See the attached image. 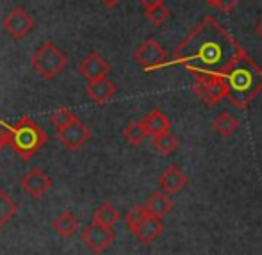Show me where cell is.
<instances>
[{"instance_id": "6da1fadb", "label": "cell", "mask_w": 262, "mask_h": 255, "mask_svg": "<svg viewBox=\"0 0 262 255\" xmlns=\"http://www.w3.org/2000/svg\"><path fill=\"white\" fill-rule=\"evenodd\" d=\"M246 54L237 39L212 16H205L171 54L173 65H180L193 75L225 77Z\"/></svg>"}, {"instance_id": "7a4b0ae2", "label": "cell", "mask_w": 262, "mask_h": 255, "mask_svg": "<svg viewBox=\"0 0 262 255\" xmlns=\"http://www.w3.org/2000/svg\"><path fill=\"white\" fill-rule=\"evenodd\" d=\"M227 98L239 109H246L262 91V68L245 54L225 75Z\"/></svg>"}, {"instance_id": "3957f363", "label": "cell", "mask_w": 262, "mask_h": 255, "mask_svg": "<svg viewBox=\"0 0 262 255\" xmlns=\"http://www.w3.org/2000/svg\"><path fill=\"white\" fill-rule=\"evenodd\" d=\"M47 143V134L31 120L29 116H24L11 131L9 145L13 150L20 155L24 161L31 159Z\"/></svg>"}, {"instance_id": "277c9868", "label": "cell", "mask_w": 262, "mask_h": 255, "mask_svg": "<svg viewBox=\"0 0 262 255\" xmlns=\"http://www.w3.org/2000/svg\"><path fill=\"white\" fill-rule=\"evenodd\" d=\"M66 62H68V57L64 55V52L57 49L52 41H45L36 50L31 65L32 70L39 77H43V79H55L64 70Z\"/></svg>"}, {"instance_id": "5b68a950", "label": "cell", "mask_w": 262, "mask_h": 255, "mask_svg": "<svg viewBox=\"0 0 262 255\" xmlns=\"http://www.w3.org/2000/svg\"><path fill=\"white\" fill-rule=\"evenodd\" d=\"M193 91L198 95L204 103L207 105H216L223 98H227V84H225V77L217 75H194Z\"/></svg>"}, {"instance_id": "8992f818", "label": "cell", "mask_w": 262, "mask_h": 255, "mask_svg": "<svg viewBox=\"0 0 262 255\" xmlns=\"http://www.w3.org/2000/svg\"><path fill=\"white\" fill-rule=\"evenodd\" d=\"M134 59L145 72H154V70H159L168 65L166 50L162 49L161 43L154 38H148L146 41H143L141 45L136 49Z\"/></svg>"}, {"instance_id": "52a82bcc", "label": "cell", "mask_w": 262, "mask_h": 255, "mask_svg": "<svg viewBox=\"0 0 262 255\" xmlns=\"http://www.w3.org/2000/svg\"><path fill=\"white\" fill-rule=\"evenodd\" d=\"M82 241L93 253H102L114 243V232L113 228L91 221L82 230Z\"/></svg>"}, {"instance_id": "ba28073f", "label": "cell", "mask_w": 262, "mask_h": 255, "mask_svg": "<svg viewBox=\"0 0 262 255\" xmlns=\"http://www.w3.org/2000/svg\"><path fill=\"white\" fill-rule=\"evenodd\" d=\"M4 29L9 36H13L14 39H24L25 36L31 34V31L34 29V20L32 16L21 7H14L6 14L2 22Z\"/></svg>"}, {"instance_id": "9c48e42d", "label": "cell", "mask_w": 262, "mask_h": 255, "mask_svg": "<svg viewBox=\"0 0 262 255\" xmlns=\"http://www.w3.org/2000/svg\"><path fill=\"white\" fill-rule=\"evenodd\" d=\"M57 138L68 150H79L80 146H84L91 139V131L82 121L75 120L73 123H70L68 127L59 129Z\"/></svg>"}, {"instance_id": "30bf717a", "label": "cell", "mask_w": 262, "mask_h": 255, "mask_svg": "<svg viewBox=\"0 0 262 255\" xmlns=\"http://www.w3.org/2000/svg\"><path fill=\"white\" fill-rule=\"evenodd\" d=\"M79 72L88 82H91V80H98V79L107 77V73L111 72V66L100 54L91 52V54H88L86 57L79 62Z\"/></svg>"}, {"instance_id": "8fae6325", "label": "cell", "mask_w": 262, "mask_h": 255, "mask_svg": "<svg viewBox=\"0 0 262 255\" xmlns=\"http://www.w3.org/2000/svg\"><path fill=\"white\" fill-rule=\"evenodd\" d=\"M20 184H21V189H24L29 197L39 198L50 189V186H52V179H50L43 169L34 168V169H31L24 179H21Z\"/></svg>"}, {"instance_id": "7c38bea8", "label": "cell", "mask_w": 262, "mask_h": 255, "mask_svg": "<svg viewBox=\"0 0 262 255\" xmlns=\"http://www.w3.org/2000/svg\"><path fill=\"white\" fill-rule=\"evenodd\" d=\"M161 189L168 195H179L187 186V177L179 166H168L157 179Z\"/></svg>"}, {"instance_id": "4fadbf2b", "label": "cell", "mask_w": 262, "mask_h": 255, "mask_svg": "<svg viewBox=\"0 0 262 255\" xmlns=\"http://www.w3.org/2000/svg\"><path fill=\"white\" fill-rule=\"evenodd\" d=\"M162 230H164V225H162L161 218H156L148 213L141 221H139L138 227L132 230V234L139 239V243H143V245H150V243L156 241L159 236L162 234Z\"/></svg>"}, {"instance_id": "5bb4252c", "label": "cell", "mask_w": 262, "mask_h": 255, "mask_svg": "<svg viewBox=\"0 0 262 255\" xmlns=\"http://www.w3.org/2000/svg\"><path fill=\"white\" fill-rule=\"evenodd\" d=\"M86 93L95 103H105L114 97V93H116V86H114L107 77H104V79L88 82Z\"/></svg>"}, {"instance_id": "9a60e30c", "label": "cell", "mask_w": 262, "mask_h": 255, "mask_svg": "<svg viewBox=\"0 0 262 255\" xmlns=\"http://www.w3.org/2000/svg\"><path fill=\"white\" fill-rule=\"evenodd\" d=\"M145 207L152 216L161 218L162 220V218H166L173 210V202L168 193H164V191L161 193V191H159V193H154L152 197L146 200Z\"/></svg>"}, {"instance_id": "2e32d148", "label": "cell", "mask_w": 262, "mask_h": 255, "mask_svg": "<svg viewBox=\"0 0 262 255\" xmlns=\"http://www.w3.org/2000/svg\"><path fill=\"white\" fill-rule=\"evenodd\" d=\"M143 121H145V125H146L148 136H152V138H159V136L169 132V129H171V123H169L168 116H166V114H162L159 109L150 111Z\"/></svg>"}, {"instance_id": "e0dca14e", "label": "cell", "mask_w": 262, "mask_h": 255, "mask_svg": "<svg viewBox=\"0 0 262 255\" xmlns=\"http://www.w3.org/2000/svg\"><path fill=\"white\" fill-rule=\"evenodd\" d=\"M123 138L127 139L128 145L132 146H139L146 138H148V131H146V125L145 121H139V120H134L130 123L125 125L123 129Z\"/></svg>"}, {"instance_id": "ac0fdd59", "label": "cell", "mask_w": 262, "mask_h": 255, "mask_svg": "<svg viewBox=\"0 0 262 255\" xmlns=\"http://www.w3.org/2000/svg\"><path fill=\"white\" fill-rule=\"evenodd\" d=\"M237 127H239V121L235 120L230 113H227V111L221 113V114H217V118H214V121H212L214 132H217V134L223 136V138L232 136L235 131H237Z\"/></svg>"}, {"instance_id": "d6986e66", "label": "cell", "mask_w": 262, "mask_h": 255, "mask_svg": "<svg viewBox=\"0 0 262 255\" xmlns=\"http://www.w3.org/2000/svg\"><path fill=\"white\" fill-rule=\"evenodd\" d=\"M118 220H120V213H118L109 202L102 204L93 214V221H97V223L104 225V227H109V228H113L114 225L118 223Z\"/></svg>"}, {"instance_id": "ffe728a7", "label": "cell", "mask_w": 262, "mask_h": 255, "mask_svg": "<svg viewBox=\"0 0 262 255\" xmlns=\"http://www.w3.org/2000/svg\"><path fill=\"white\" fill-rule=\"evenodd\" d=\"M54 230L62 238H70L79 230V221L72 216L70 213H64L54 221Z\"/></svg>"}, {"instance_id": "44dd1931", "label": "cell", "mask_w": 262, "mask_h": 255, "mask_svg": "<svg viewBox=\"0 0 262 255\" xmlns=\"http://www.w3.org/2000/svg\"><path fill=\"white\" fill-rule=\"evenodd\" d=\"M18 213V205L14 204V200L6 193L4 189H0V228Z\"/></svg>"}, {"instance_id": "7402d4cb", "label": "cell", "mask_w": 262, "mask_h": 255, "mask_svg": "<svg viewBox=\"0 0 262 255\" xmlns=\"http://www.w3.org/2000/svg\"><path fill=\"white\" fill-rule=\"evenodd\" d=\"M154 146H156V150L159 154L169 155L179 148V139H177L171 132H166V134L159 136V138H154Z\"/></svg>"}, {"instance_id": "603a6c76", "label": "cell", "mask_w": 262, "mask_h": 255, "mask_svg": "<svg viewBox=\"0 0 262 255\" xmlns=\"http://www.w3.org/2000/svg\"><path fill=\"white\" fill-rule=\"evenodd\" d=\"M75 120H79V118H77L70 109H66V107H59V109H55L54 113L50 114V121H52L54 127L57 129V131L59 129L68 127V125L73 123Z\"/></svg>"}, {"instance_id": "cb8c5ba5", "label": "cell", "mask_w": 262, "mask_h": 255, "mask_svg": "<svg viewBox=\"0 0 262 255\" xmlns=\"http://www.w3.org/2000/svg\"><path fill=\"white\" fill-rule=\"evenodd\" d=\"M169 14H171V11H169V7H166L164 4H162V6L154 7V9H145L146 20H148L152 25H156V27L164 24V22L169 18Z\"/></svg>"}, {"instance_id": "d4e9b609", "label": "cell", "mask_w": 262, "mask_h": 255, "mask_svg": "<svg viewBox=\"0 0 262 255\" xmlns=\"http://www.w3.org/2000/svg\"><path fill=\"white\" fill-rule=\"evenodd\" d=\"M148 214V210H146V207L145 205H136V207H132L130 210H128V214H127V218H125V221H127V227H128V230H134L136 227L139 225V221L143 220V218Z\"/></svg>"}, {"instance_id": "484cf974", "label": "cell", "mask_w": 262, "mask_h": 255, "mask_svg": "<svg viewBox=\"0 0 262 255\" xmlns=\"http://www.w3.org/2000/svg\"><path fill=\"white\" fill-rule=\"evenodd\" d=\"M241 2L243 0H217L216 9L223 11V13H230V11H234Z\"/></svg>"}, {"instance_id": "4316f807", "label": "cell", "mask_w": 262, "mask_h": 255, "mask_svg": "<svg viewBox=\"0 0 262 255\" xmlns=\"http://www.w3.org/2000/svg\"><path fill=\"white\" fill-rule=\"evenodd\" d=\"M11 131H13V127H7L6 123H2V121H0V150H2L6 145H9Z\"/></svg>"}, {"instance_id": "83f0119b", "label": "cell", "mask_w": 262, "mask_h": 255, "mask_svg": "<svg viewBox=\"0 0 262 255\" xmlns=\"http://www.w3.org/2000/svg\"><path fill=\"white\" fill-rule=\"evenodd\" d=\"M139 2L143 4L145 9H154V7H157V6H162L166 0H139Z\"/></svg>"}, {"instance_id": "f1b7e54d", "label": "cell", "mask_w": 262, "mask_h": 255, "mask_svg": "<svg viewBox=\"0 0 262 255\" xmlns=\"http://www.w3.org/2000/svg\"><path fill=\"white\" fill-rule=\"evenodd\" d=\"M102 4H104L105 7H109V9H114V7H118L120 6L123 0H100Z\"/></svg>"}, {"instance_id": "f546056e", "label": "cell", "mask_w": 262, "mask_h": 255, "mask_svg": "<svg viewBox=\"0 0 262 255\" xmlns=\"http://www.w3.org/2000/svg\"><path fill=\"white\" fill-rule=\"evenodd\" d=\"M255 29H257V34H259L260 38H262V20L259 22V24H257V27H255Z\"/></svg>"}, {"instance_id": "4dcf8cb0", "label": "cell", "mask_w": 262, "mask_h": 255, "mask_svg": "<svg viewBox=\"0 0 262 255\" xmlns=\"http://www.w3.org/2000/svg\"><path fill=\"white\" fill-rule=\"evenodd\" d=\"M205 2L209 4V6H212V7H216V4H217V0H205Z\"/></svg>"}]
</instances>
